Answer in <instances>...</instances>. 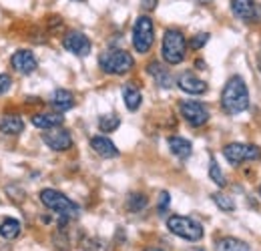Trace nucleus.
Here are the masks:
<instances>
[{
	"mask_svg": "<svg viewBox=\"0 0 261 251\" xmlns=\"http://www.w3.org/2000/svg\"><path fill=\"white\" fill-rule=\"evenodd\" d=\"M10 85H12L10 77H8V74H0V94L8 93V91H10Z\"/></svg>",
	"mask_w": 261,
	"mask_h": 251,
	"instance_id": "30",
	"label": "nucleus"
},
{
	"mask_svg": "<svg viewBox=\"0 0 261 251\" xmlns=\"http://www.w3.org/2000/svg\"><path fill=\"white\" fill-rule=\"evenodd\" d=\"M123 101H125V105H127L129 111H137L141 107V103H143V94H141V91L137 87L127 85L123 89Z\"/></svg>",
	"mask_w": 261,
	"mask_h": 251,
	"instance_id": "20",
	"label": "nucleus"
},
{
	"mask_svg": "<svg viewBox=\"0 0 261 251\" xmlns=\"http://www.w3.org/2000/svg\"><path fill=\"white\" fill-rule=\"evenodd\" d=\"M223 155L231 165H241L245 161H259L261 149L257 145H245V143H229L223 149Z\"/></svg>",
	"mask_w": 261,
	"mask_h": 251,
	"instance_id": "7",
	"label": "nucleus"
},
{
	"mask_svg": "<svg viewBox=\"0 0 261 251\" xmlns=\"http://www.w3.org/2000/svg\"><path fill=\"white\" fill-rule=\"evenodd\" d=\"M63 123H65V117L59 115V113H40V115H34L33 117V125L36 129H42V131L61 127Z\"/></svg>",
	"mask_w": 261,
	"mask_h": 251,
	"instance_id": "15",
	"label": "nucleus"
},
{
	"mask_svg": "<svg viewBox=\"0 0 261 251\" xmlns=\"http://www.w3.org/2000/svg\"><path fill=\"white\" fill-rule=\"evenodd\" d=\"M153 40H155V27H153V20L149 16H139L135 20V27H133V46L137 53L145 55L151 51L153 46Z\"/></svg>",
	"mask_w": 261,
	"mask_h": 251,
	"instance_id": "6",
	"label": "nucleus"
},
{
	"mask_svg": "<svg viewBox=\"0 0 261 251\" xmlns=\"http://www.w3.org/2000/svg\"><path fill=\"white\" fill-rule=\"evenodd\" d=\"M209 177H211V181L215 183V185H219V187H223L227 181H225V175H223V171L219 169V165H217V161L215 159H211V165H209Z\"/></svg>",
	"mask_w": 261,
	"mask_h": 251,
	"instance_id": "27",
	"label": "nucleus"
},
{
	"mask_svg": "<svg viewBox=\"0 0 261 251\" xmlns=\"http://www.w3.org/2000/svg\"><path fill=\"white\" fill-rule=\"evenodd\" d=\"M91 147H93V151L100 155L102 159H113L119 155V149L115 147V143L111 141V139H107V137H93L91 139Z\"/></svg>",
	"mask_w": 261,
	"mask_h": 251,
	"instance_id": "14",
	"label": "nucleus"
},
{
	"mask_svg": "<svg viewBox=\"0 0 261 251\" xmlns=\"http://www.w3.org/2000/svg\"><path fill=\"white\" fill-rule=\"evenodd\" d=\"M98 64L109 74H125L135 66V61H133L130 53L123 51V48H109L100 55Z\"/></svg>",
	"mask_w": 261,
	"mask_h": 251,
	"instance_id": "3",
	"label": "nucleus"
},
{
	"mask_svg": "<svg viewBox=\"0 0 261 251\" xmlns=\"http://www.w3.org/2000/svg\"><path fill=\"white\" fill-rule=\"evenodd\" d=\"M169 201H171V197H169V193L163 191L161 195H159V205H157V209H159V213H165L167 211V207H169Z\"/></svg>",
	"mask_w": 261,
	"mask_h": 251,
	"instance_id": "29",
	"label": "nucleus"
},
{
	"mask_svg": "<svg viewBox=\"0 0 261 251\" xmlns=\"http://www.w3.org/2000/svg\"><path fill=\"white\" fill-rule=\"evenodd\" d=\"M213 203L221 209V211H225V213H231L233 209H235V203H233V199L225 195V193H213Z\"/></svg>",
	"mask_w": 261,
	"mask_h": 251,
	"instance_id": "26",
	"label": "nucleus"
},
{
	"mask_svg": "<svg viewBox=\"0 0 261 251\" xmlns=\"http://www.w3.org/2000/svg\"><path fill=\"white\" fill-rule=\"evenodd\" d=\"M147 197L143 195V193H130L129 199H127V209H129L130 213H139V211H143L145 207H147Z\"/></svg>",
	"mask_w": 261,
	"mask_h": 251,
	"instance_id": "24",
	"label": "nucleus"
},
{
	"mask_svg": "<svg viewBox=\"0 0 261 251\" xmlns=\"http://www.w3.org/2000/svg\"><path fill=\"white\" fill-rule=\"evenodd\" d=\"M167 143H169V149H171V153H173L175 157H179V159L191 157L193 147H191V143H189L187 139H183V137H169Z\"/></svg>",
	"mask_w": 261,
	"mask_h": 251,
	"instance_id": "18",
	"label": "nucleus"
},
{
	"mask_svg": "<svg viewBox=\"0 0 261 251\" xmlns=\"http://www.w3.org/2000/svg\"><path fill=\"white\" fill-rule=\"evenodd\" d=\"M145 251H163V249H155V247H151V249H145Z\"/></svg>",
	"mask_w": 261,
	"mask_h": 251,
	"instance_id": "33",
	"label": "nucleus"
},
{
	"mask_svg": "<svg viewBox=\"0 0 261 251\" xmlns=\"http://www.w3.org/2000/svg\"><path fill=\"white\" fill-rule=\"evenodd\" d=\"M40 201L44 203V207H48L50 211L59 213L65 219H76L81 215V207L70 201L66 195H63L61 191L55 189H42L40 191Z\"/></svg>",
	"mask_w": 261,
	"mask_h": 251,
	"instance_id": "2",
	"label": "nucleus"
},
{
	"mask_svg": "<svg viewBox=\"0 0 261 251\" xmlns=\"http://www.w3.org/2000/svg\"><path fill=\"white\" fill-rule=\"evenodd\" d=\"M12 66H14V70H18L20 74H31L36 70V59H34L33 51H16L14 55H12Z\"/></svg>",
	"mask_w": 261,
	"mask_h": 251,
	"instance_id": "13",
	"label": "nucleus"
},
{
	"mask_svg": "<svg viewBox=\"0 0 261 251\" xmlns=\"http://www.w3.org/2000/svg\"><path fill=\"white\" fill-rule=\"evenodd\" d=\"M24 131V121L18 115H4L0 119V133L4 135H20Z\"/></svg>",
	"mask_w": 261,
	"mask_h": 251,
	"instance_id": "19",
	"label": "nucleus"
},
{
	"mask_svg": "<svg viewBox=\"0 0 261 251\" xmlns=\"http://www.w3.org/2000/svg\"><path fill=\"white\" fill-rule=\"evenodd\" d=\"M259 195H261V187H259Z\"/></svg>",
	"mask_w": 261,
	"mask_h": 251,
	"instance_id": "35",
	"label": "nucleus"
},
{
	"mask_svg": "<svg viewBox=\"0 0 261 251\" xmlns=\"http://www.w3.org/2000/svg\"><path fill=\"white\" fill-rule=\"evenodd\" d=\"M207 40H209V34L207 32H199V34H195L193 38H191V48H195V51H199V48H203L205 44H207Z\"/></svg>",
	"mask_w": 261,
	"mask_h": 251,
	"instance_id": "28",
	"label": "nucleus"
},
{
	"mask_svg": "<svg viewBox=\"0 0 261 251\" xmlns=\"http://www.w3.org/2000/svg\"><path fill=\"white\" fill-rule=\"evenodd\" d=\"M50 105L59 111V113H65L68 109L74 107V96L70 91H65V89H57L53 96H50Z\"/></svg>",
	"mask_w": 261,
	"mask_h": 251,
	"instance_id": "17",
	"label": "nucleus"
},
{
	"mask_svg": "<svg viewBox=\"0 0 261 251\" xmlns=\"http://www.w3.org/2000/svg\"><path fill=\"white\" fill-rule=\"evenodd\" d=\"M177 87H179L183 93H189V94L207 93V83L201 81L199 77H195L193 72H183V74L177 79Z\"/></svg>",
	"mask_w": 261,
	"mask_h": 251,
	"instance_id": "12",
	"label": "nucleus"
},
{
	"mask_svg": "<svg viewBox=\"0 0 261 251\" xmlns=\"http://www.w3.org/2000/svg\"><path fill=\"white\" fill-rule=\"evenodd\" d=\"M221 107L227 115H239L249 107V91L241 77H231L221 93Z\"/></svg>",
	"mask_w": 261,
	"mask_h": 251,
	"instance_id": "1",
	"label": "nucleus"
},
{
	"mask_svg": "<svg viewBox=\"0 0 261 251\" xmlns=\"http://www.w3.org/2000/svg\"><path fill=\"white\" fill-rule=\"evenodd\" d=\"M187 251H205V249H199V247H191V249H187Z\"/></svg>",
	"mask_w": 261,
	"mask_h": 251,
	"instance_id": "32",
	"label": "nucleus"
},
{
	"mask_svg": "<svg viewBox=\"0 0 261 251\" xmlns=\"http://www.w3.org/2000/svg\"><path fill=\"white\" fill-rule=\"evenodd\" d=\"M231 12L241 22H261V4L255 0H231Z\"/></svg>",
	"mask_w": 261,
	"mask_h": 251,
	"instance_id": "8",
	"label": "nucleus"
},
{
	"mask_svg": "<svg viewBox=\"0 0 261 251\" xmlns=\"http://www.w3.org/2000/svg\"><path fill=\"white\" fill-rule=\"evenodd\" d=\"M63 46H65V51H68L70 55H76V57H87L91 53V40H89V36L79 31L68 32L65 38H63Z\"/></svg>",
	"mask_w": 261,
	"mask_h": 251,
	"instance_id": "10",
	"label": "nucleus"
},
{
	"mask_svg": "<svg viewBox=\"0 0 261 251\" xmlns=\"http://www.w3.org/2000/svg\"><path fill=\"white\" fill-rule=\"evenodd\" d=\"M0 235L4 239H16L20 235V221L12 219V217L2 219L0 221Z\"/></svg>",
	"mask_w": 261,
	"mask_h": 251,
	"instance_id": "22",
	"label": "nucleus"
},
{
	"mask_svg": "<svg viewBox=\"0 0 261 251\" xmlns=\"http://www.w3.org/2000/svg\"><path fill=\"white\" fill-rule=\"evenodd\" d=\"M81 251H115L111 241L102 237H85L81 243Z\"/></svg>",
	"mask_w": 261,
	"mask_h": 251,
	"instance_id": "21",
	"label": "nucleus"
},
{
	"mask_svg": "<svg viewBox=\"0 0 261 251\" xmlns=\"http://www.w3.org/2000/svg\"><path fill=\"white\" fill-rule=\"evenodd\" d=\"M179 111L183 115V119L191 127H203L209 121V111L205 105L197 103V101H183L179 105Z\"/></svg>",
	"mask_w": 261,
	"mask_h": 251,
	"instance_id": "9",
	"label": "nucleus"
},
{
	"mask_svg": "<svg viewBox=\"0 0 261 251\" xmlns=\"http://www.w3.org/2000/svg\"><path fill=\"white\" fill-rule=\"evenodd\" d=\"M217 251H251V247L237 237H221L217 241Z\"/></svg>",
	"mask_w": 261,
	"mask_h": 251,
	"instance_id": "23",
	"label": "nucleus"
},
{
	"mask_svg": "<svg viewBox=\"0 0 261 251\" xmlns=\"http://www.w3.org/2000/svg\"><path fill=\"white\" fill-rule=\"evenodd\" d=\"M74 2H83V0H74Z\"/></svg>",
	"mask_w": 261,
	"mask_h": 251,
	"instance_id": "34",
	"label": "nucleus"
},
{
	"mask_svg": "<svg viewBox=\"0 0 261 251\" xmlns=\"http://www.w3.org/2000/svg\"><path fill=\"white\" fill-rule=\"evenodd\" d=\"M42 141L53 149V151H66L72 147V137L70 133L63 129V127H55V129H48L44 135H42Z\"/></svg>",
	"mask_w": 261,
	"mask_h": 251,
	"instance_id": "11",
	"label": "nucleus"
},
{
	"mask_svg": "<svg viewBox=\"0 0 261 251\" xmlns=\"http://www.w3.org/2000/svg\"><path fill=\"white\" fill-rule=\"evenodd\" d=\"M259 61H261V59H259Z\"/></svg>",
	"mask_w": 261,
	"mask_h": 251,
	"instance_id": "36",
	"label": "nucleus"
},
{
	"mask_svg": "<svg viewBox=\"0 0 261 251\" xmlns=\"http://www.w3.org/2000/svg\"><path fill=\"white\" fill-rule=\"evenodd\" d=\"M143 6H145L147 10H153V8L157 6V0H143Z\"/></svg>",
	"mask_w": 261,
	"mask_h": 251,
	"instance_id": "31",
	"label": "nucleus"
},
{
	"mask_svg": "<svg viewBox=\"0 0 261 251\" xmlns=\"http://www.w3.org/2000/svg\"><path fill=\"white\" fill-rule=\"evenodd\" d=\"M163 59L169 64L183 63L185 53H187V40L183 36V32L177 29H169L163 36V46H161Z\"/></svg>",
	"mask_w": 261,
	"mask_h": 251,
	"instance_id": "4",
	"label": "nucleus"
},
{
	"mask_svg": "<svg viewBox=\"0 0 261 251\" xmlns=\"http://www.w3.org/2000/svg\"><path fill=\"white\" fill-rule=\"evenodd\" d=\"M121 125V119L115 115V113H109V115H102L100 119H98V129L102 131V133H113V131H117Z\"/></svg>",
	"mask_w": 261,
	"mask_h": 251,
	"instance_id": "25",
	"label": "nucleus"
},
{
	"mask_svg": "<svg viewBox=\"0 0 261 251\" xmlns=\"http://www.w3.org/2000/svg\"><path fill=\"white\" fill-rule=\"evenodd\" d=\"M147 70H149V74L159 83V87H163V89L173 87V77H171V72L167 70V66H163L161 63H157V61L149 63Z\"/></svg>",
	"mask_w": 261,
	"mask_h": 251,
	"instance_id": "16",
	"label": "nucleus"
},
{
	"mask_svg": "<svg viewBox=\"0 0 261 251\" xmlns=\"http://www.w3.org/2000/svg\"><path fill=\"white\" fill-rule=\"evenodd\" d=\"M167 227L173 235L187 239V241H199L203 237V227L201 223H197L191 217H183V215H171L167 219Z\"/></svg>",
	"mask_w": 261,
	"mask_h": 251,
	"instance_id": "5",
	"label": "nucleus"
}]
</instances>
